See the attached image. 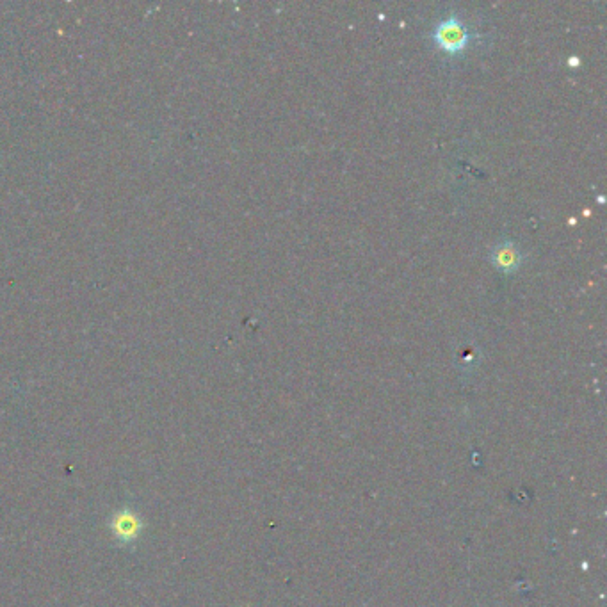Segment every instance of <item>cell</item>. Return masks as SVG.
I'll return each mask as SVG.
<instances>
[{"label":"cell","instance_id":"cell-1","mask_svg":"<svg viewBox=\"0 0 607 607\" xmlns=\"http://www.w3.org/2000/svg\"><path fill=\"white\" fill-rule=\"evenodd\" d=\"M433 38L440 49L446 50L449 54H456L467 47L470 34L460 18L447 17L435 27Z\"/></svg>","mask_w":607,"mask_h":607},{"label":"cell","instance_id":"cell-2","mask_svg":"<svg viewBox=\"0 0 607 607\" xmlns=\"http://www.w3.org/2000/svg\"><path fill=\"white\" fill-rule=\"evenodd\" d=\"M492 260H494L495 266L502 269L504 273H513L522 264V251L518 250L517 244L511 243V241L495 244Z\"/></svg>","mask_w":607,"mask_h":607}]
</instances>
